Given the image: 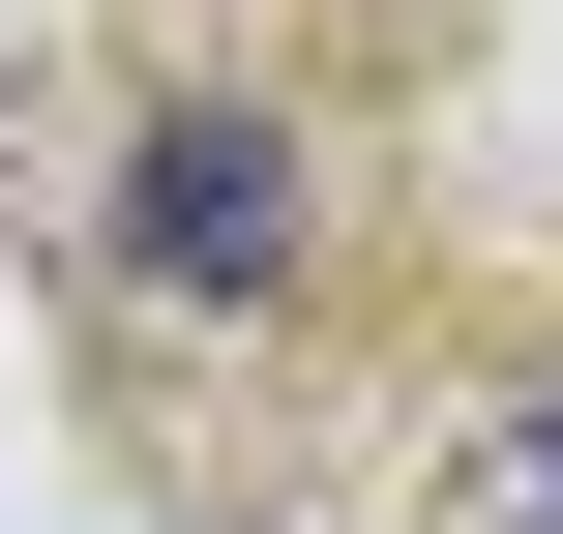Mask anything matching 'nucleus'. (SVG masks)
<instances>
[{
  "label": "nucleus",
  "instance_id": "obj_1",
  "mask_svg": "<svg viewBox=\"0 0 563 534\" xmlns=\"http://www.w3.org/2000/svg\"><path fill=\"white\" fill-rule=\"evenodd\" d=\"M119 238H148V268H178V297H238V268H297V178H267V149H238V119H178V149H148V208H119Z\"/></svg>",
  "mask_w": 563,
  "mask_h": 534
},
{
  "label": "nucleus",
  "instance_id": "obj_2",
  "mask_svg": "<svg viewBox=\"0 0 563 534\" xmlns=\"http://www.w3.org/2000/svg\"><path fill=\"white\" fill-rule=\"evenodd\" d=\"M534 534H563V386H534Z\"/></svg>",
  "mask_w": 563,
  "mask_h": 534
}]
</instances>
